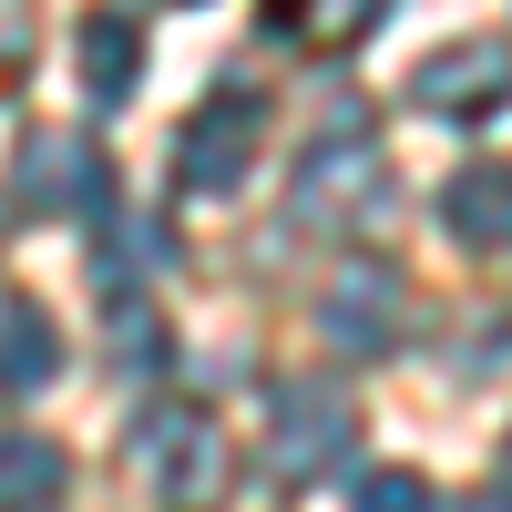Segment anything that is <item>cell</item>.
Instances as JSON below:
<instances>
[{"label":"cell","mask_w":512,"mask_h":512,"mask_svg":"<svg viewBox=\"0 0 512 512\" xmlns=\"http://www.w3.org/2000/svg\"><path fill=\"white\" fill-rule=\"evenodd\" d=\"M21 52H31V11H21V0H0V82L21 72Z\"/></svg>","instance_id":"9a60e30c"},{"label":"cell","mask_w":512,"mask_h":512,"mask_svg":"<svg viewBox=\"0 0 512 512\" xmlns=\"http://www.w3.org/2000/svg\"><path fill=\"white\" fill-rule=\"evenodd\" d=\"M11 195L31 205V216H93L103 205V154L82 134H31L11 154Z\"/></svg>","instance_id":"52a82bcc"},{"label":"cell","mask_w":512,"mask_h":512,"mask_svg":"<svg viewBox=\"0 0 512 512\" xmlns=\"http://www.w3.org/2000/svg\"><path fill=\"white\" fill-rule=\"evenodd\" d=\"M410 103L420 113H451V123L502 113L512 103V52H502V41H441V52L410 72Z\"/></svg>","instance_id":"8992f818"},{"label":"cell","mask_w":512,"mask_h":512,"mask_svg":"<svg viewBox=\"0 0 512 512\" xmlns=\"http://www.w3.org/2000/svg\"><path fill=\"white\" fill-rule=\"evenodd\" d=\"M52 369H62V328H52V308H41V297H0V390L31 400Z\"/></svg>","instance_id":"9c48e42d"},{"label":"cell","mask_w":512,"mask_h":512,"mask_svg":"<svg viewBox=\"0 0 512 512\" xmlns=\"http://www.w3.org/2000/svg\"><path fill=\"white\" fill-rule=\"evenodd\" d=\"M134 472L164 512H216L236 492V451H226V420L195 410V400H164L134 420Z\"/></svg>","instance_id":"6da1fadb"},{"label":"cell","mask_w":512,"mask_h":512,"mask_svg":"<svg viewBox=\"0 0 512 512\" xmlns=\"http://www.w3.org/2000/svg\"><path fill=\"white\" fill-rule=\"evenodd\" d=\"M256 144H267V93H246V82H236V93H205L195 123L175 134V185L205 195V205L236 195L256 175Z\"/></svg>","instance_id":"277c9868"},{"label":"cell","mask_w":512,"mask_h":512,"mask_svg":"<svg viewBox=\"0 0 512 512\" xmlns=\"http://www.w3.org/2000/svg\"><path fill=\"white\" fill-rule=\"evenodd\" d=\"M390 205H400V185H390V164H379L359 134H328V144L297 154L287 216L308 226V236H379V226H390Z\"/></svg>","instance_id":"7a4b0ae2"},{"label":"cell","mask_w":512,"mask_h":512,"mask_svg":"<svg viewBox=\"0 0 512 512\" xmlns=\"http://www.w3.org/2000/svg\"><path fill=\"white\" fill-rule=\"evenodd\" d=\"M502 482H512V441H502Z\"/></svg>","instance_id":"e0dca14e"},{"label":"cell","mask_w":512,"mask_h":512,"mask_svg":"<svg viewBox=\"0 0 512 512\" xmlns=\"http://www.w3.org/2000/svg\"><path fill=\"white\" fill-rule=\"evenodd\" d=\"M379 11H390V0H318V11H308V41H318V52H349Z\"/></svg>","instance_id":"7c38bea8"},{"label":"cell","mask_w":512,"mask_h":512,"mask_svg":"<svg viewBox=\"0 0 512 512\" xmlns=\"http://www.w3.org/2000/svg\"><path fill=\"white\" fill-rule=\"evenodd\" d=\"M134 72H144V41H134V21L93 11V21H82V93H93V103H123V93H134Z\"/></svg>","instance_id":"8fae6325"},{"label":"cell","mask_w":512,"mask_h":512,"mask_svg":"<svg viewBox=\"0 0 512 512\" xmlns=\"http://www.w3.org/2000/svg\"><path fill=\"white\" fill-rule=\"evenodd\" d=\"M461 512H512V492H482V502H461Z\"/></svg>","instance_id":"2e32d148"},{"label":"cell","mask_w":512,"mask_h":512,"mask_svg":"<svg viewBox=\"0 0 512 512\" xmlns=\"http://www.w3.org/2000/svg\"><path fill=\"white\" fill-rule=\"evenodd\" d=\"M441 226L472 256H512V164H461L441 185Z\"/></svg>","instance_id":"ba28073f"},{"label":"cell","mask_w":512,"mask_h":512,"mask_svg":"<svg viewBox=\"0 0 512 512\" xmlns=\"http://www.w3.org/2000/svg\"><path fill=\"white\" fill-rule=\"evenodd\" d=\"M359 451V410L338 390H308V379H277L267 390V441H256V472H267L277 492H308L328 472H349Z\"/></svg>","instance_id":"3957f363"},{"label":"cell","mask_w":512,"mask_h":512,"mask_svg":"<svg viewBox=\"0 0 512 512\" xmlns=\"http://www.w3.org/2000/svg\"><path fill=\"white\" fill-rule=\"evenodd\" d=\"M349 512H431V482H420V472H369Z\"/></svg>","instance_id":"4fadbf2b"},{"label":"cell","mask_w":512,"mask_h":512,"mask_svg":"<svg viewBox=\"0 0 512 512\" xmlns=\"http://www.w3.org/2000/svg\"><path fill=\"white\" fill-rule=\"evenodd\" d=\"M318 338L338 359H390L410 338V287L400 267H379V256H349L328 287H318Z\"/></svg>","instance_id":"5b68a950"},{"label":"cell","mask_w":512,"mask_h":512,"mask_svg":"<svg viewBox=\"0 0 512 512\" xmlns=\"http://www.w3.org/2000/svg\"><path fill=\"white\" fill-rule=\"evenodd\" d=\"M62 492H72L62 441H41V431H11V441H0V512H62Z\"/></svg>","instance_id":"30bf717a"},{"label":"cell","mask_w":512,"mask_h":512,"mask_svg":"<svg viewBox=\"0 0 512 512\" xmlns=\"http://www.w3.org/2000/svg\"><path fill=\"white\" fill-rule=\"evenodd\" d=\"M113 359H123V369H154V359H164V328H154V308H123V328H113Z\"/></svg>","instance_id":"5bb4252c"}]
</instances>
